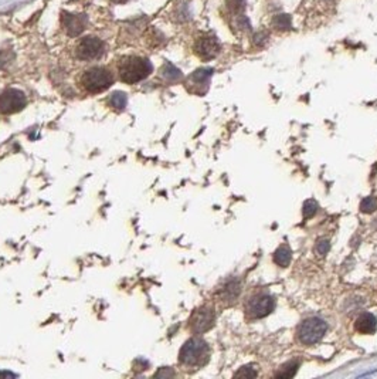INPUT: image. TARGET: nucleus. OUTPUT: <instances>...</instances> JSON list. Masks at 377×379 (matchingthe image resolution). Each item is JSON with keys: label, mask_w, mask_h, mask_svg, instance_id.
I'll list each match as a JSON object with an SVG mask.
<instances>
[{"label": "nucleus", "mask_w": 377, "mask_h": 379, "mask_svg": "<svg viewBox=\"0 0 377 379\" xmlns=\"http://www.w3.org/2000/svg\"><path fill=\"white\" fill-rule=\"evenodd\" d=\"M292 259V252L290 249V246L287 244H282L279 246L274 253V261L279 266V267H287L290 266Z\"/></svg>", "instance_id": "nucleus-14"}, {"label": "nucleus", "mask_w": 377, "mask_h": 379, "mask_svg": "<svg viewBox=\"0 0 377 379\" xmlns=\"http://www.w3.org/2000/svg\"><path fill=\"white\" fill-rule=\"evenodd\" d=\"M27 104L26 95L15 88L6 90L0 95V112L1 114H15L21 111Z\"/></svg>", "instance_id": "nucleus-7"}, {"label": "nucleus", "mask_w": 377, "mask_h": 379, "mask_svg": "<svg viewBox=\"0 0 377 379\" xmlns=\"http://www.w3.org/2000/svg\"><path fill=\"white\" fill-rule=\"evenodd\" d=\"M227 7L231 13H241L244 10V0H227Z\"/></svg>", "instance_id": "nucleus-22"}, {"label": "nucleus", "mask_w": 377, "mask_h": 379, "mask_svg": "<svg viewBox=\"0 0 377 379\" xmlns=\"http://www.w3.org/2000/svg\"><path fill=\"white\" fill-rule=\"evenodd\" d=\"M241 286L237 280H231L228 283H225L223 289L219 291V295L222 298V301L227 303V304H234L240 295Z\"/></svg>", "instance_id": "nucleus-13"}, {"label": "nucleus", "mask_w": 377, "mask_h": 379, "mask_svg": "<svg viewBox=\"0 0 377 379\" xmlns=\"http://www.w3.org/2000/svg\"><path fill=\"white\" fill-rule=\"evenodd\" d=\"M210 358V348L202 338H190L179 352V362L186 366H203Z\"/></svg>", "instance_id": "nucleus-2"}, {"label": "nucleus", "mask_w": 377, "mask_h": 379, "mask_svg": "<svg viewBox=\"0 0 377 379\" xmlns=\"http://www.w3.org/2000/svg\"><path fill=\"white\" fill-rule=\"evenodd\" d=\"M112 1H115V3H123V1H126V0H112Z\"/></svg>", "instance_id": "nucleus-25"}, {"label": "nucleus", "mask_w": 377, "mask_h": 379, "mask_svg": "<svg viewBox=\"0 0 377 379\" xmlns=\"http://www.w3.org/2000/svg\"><path fill=\"white\" fill-rule=\"evenodd\" d=\"M298 368H299V361H290L287 362L285 365H282L279 368V371L275 374L276 378H293L295 374L298 372Z\"/></svg>", "instance_id": "nucleus-15"}, {"label": "nucleus", "mask_w": 377, "mask_h": 379, "mask_svg": "<svg viewBox=\"0 0 377 379\" xmlns=\"http://www.w3.org/2000/svg\"><path fill=\"white\" fill-rule=\"evenodd\" d=\"M355 329L359 334H367L372 335L377 329V318L370 312H363L355 321Z\"/></svg>", "instance_id": "nucleus-12"}, {"label": "nucleus", "mask_w": 377, "mask_h": 379, "mask_svg": "<svg viewBox=\"0 0 377 379\" xmlns=\"http://www.w3.org/2000/svg\"><path fill=\"white\" fill-rule=\"evenodd\" d=\"M111 105L115 108V109H123L125 105H126V95L123 92H114L112 97H111Z\"/></svg>", "instance_id": "nucleus-19"}, {"label": "nucleus", "mask_w": 377, "mask_h": 379, "mask_svg": "<svg viewBox=\"0 0 377 379\" xmlns=\"http://www.w3.org/2000/svg\"><path fill=\"white\" fill-rule=\"evenodd\" d=\"M275 308V300L273 295L267 293H257L251 295L245 304L244 311L250 320H261L270 315Z\"/></svg>", "instance_id": "nucleus-4"}, {"label": "nucleus", "mask_w": 377, "mask_h": 379, "mask_svg": "<svg viewBox=\"0 0 377 379\" xmlns=\"http://www.w3.org/2000/svg\"><path fill=\"white\" fill-rule=\"evenodd\" d=\"M152 72V64L142 57H125L120 63V77L126 84H135L145 80Z\"/></svg>", "instance_id": "nucleus-1"}, {"label": "nucleus", "mask_w": 377, "mask_h": 379, "mask_svg": "<svg viewBox=\"0 0 377 379\" xmlns=\"http://www.w3.org/2000/svg\"><path fill=\"white\" fill-rule=\"evenodd\" d=\"M194 53L202 60H213L220 53V43L214 36H203L196 41Z\"/></svg>", "instance_id": "nucleus-9"}, {"label": "nucleus", "mask_w": 377, "mask_h": 379, "mask_svg": "<svg viewBox=\"0 0 377 379\" xmlns=\"http://www.w3.org/2000/svg\"><path fill=\"white\" fill-rule=\"evenodd\" d=\"M61 23L63 27L66 30V33L69 36H78L83 33L84 27H86V16L83 15H71V13H61Z\"/></svg>", "instance_id": "nucleus-10"}, {"label": "nucleus", "mask_w": 377, "mask_h": 379, "mask_svg": "<svg viewBox=\"0 0 377 379\" xmlns=\"http://www.w3.org/2000/svg\"><path fill=\"white\" fill-rule=\"evenodd\" d=\"M163 77L168 78V80H171V81H174V80H179V78L182 77V72L176 69V67L168 64V66L163 69Z\"/></svg>", "instance_id": "nucleus-21"}, {"label": "nucleus", "mask_w": 377, "mask_h": 379, "mask_svg": "<svg viewBox=\"0 0 377 379\" xmlns=\"http://www.w3.org/2000/svg\"><path fill=\"white\" fill-rule=\"evenodd\" d=\"M318 212V203L313 199H309L304 203L302 207V213H304V219H310L315 216V213Z\"/></svg>", "instance_id": "nucleus-18"}, {"label": "nucleus", "mask_w": 377, "mask_h": 379, "mask_svg": "<svg viewBox=\"0 0 377 379\" xmlns=\"http://www.w3.org/2000/svg\"><path fill=\"white\" fill-rule=\"evenodd\" d=\"M6 64V57H4V54L0 52V69L3 67Z\"/></svg>", "instance_id": "nucleus-24"}, {"label": "nucleus", "mask_w": 377, "mask_h": 379, "mask_svg": "<svg viewBox=\"0 0 377 379\" xmlns=\"http://www.w3.org/2000/svg\"><path fill=\"white\" fill-rule=\"evenodd\" d=\"M327 324L319 317H309L296 328V338L302 345H315L322 341Z\"/></svg>", "instance_id": "nucleus-3"}, {"label": "nucleus", "mask_w": 377, "mask_h": 379, "mask_svg": "<svg viewBox=\"0 0 377 379\" xmlns=\"http://www.w3.org/2000/svg\"><path fill=\"white\" fill-rule=\"evenodd\" d=\"M103 53V41L97 37H86L77 47V57L80 60H95Z\"/></svg>", "instance_id": "nucleus-8"}, {"label": "nucleus", "mask_w": 377, "mask_h": 379, "mask_svg": "<svg viewBox=\"0 0 377 379\" xmlns=\"http://www.w3.org/2000/svg\"><path fill=\"white\" fill-rule=\"evenodd\" d=\"M213 71L210 69H200L194 71L188 80V84H191V90L194 92H205L208 87V80L211 77Z\"/></svg>", "instance_id": "nucleus-11"}, {"label": "nucleus", "mask_w": 377, "mask_h": 379, "mask_svg": "<svg viewBox=\"0 0 377 379\" xmlns=\"http://www.w3.org/2000/svg\"><path fill=\"white\" fill-rule=\"evenodd\" d=\"M114 83V75L109 70L103 67H94L84 72L81 84L89 92H101L108 90Z\"/></svg>", "instance_id": "nucleus-5"}, {"label": "nucleus", "mask_w": 377, "mask_h": 379, "mask_svg": "<svg viewBox=\"0 0 377 379\" xmlns=\"http://www.w3.org/2000/svg\"><path fill=\"white\" fill-rule=\"evenodd\" d=\"M360 210L363 213H373L375 210H377V198L375 196L364 198L360 203Z\"/></svg>", "instance_id": "nucleus-17"}, {"label": "nucleus", "mask_w": 377, "mask_h": 379, "mask_svg": "<svg viewBox=\"0 0 377 379\" xmlns=\"http://www.w3.org/2000/svg\"><path fill=\"white\" fill-rule=\"evenodd\" d=\"M216 321V312L211 307L205 306L200 307L193 312L190 318V329L194 334H205L208 329H211Z\"/></svg>", "instance_id": "nucleus-6"}, {"label": "nucleus", "mask_w": 377, "mask_h": 379, "mask_svg": "<svg viewBox=\"0 0 377 379\" xmlns=\"http://www.w3.org/2000/svg\"><path fill=\"white\" fill-rule=\"evenodd\" d=\"M257 371L254 369V366H251V365H248V366H242L240 368L236 374H234V377L236 378H256L257 377Z\"/></svg>", "instance_id": "nucleus-20"}, {"label": "nucleus", "mask_w": 377, "mask_h": 379, "mask_svg": "<svg viewBox=\"0 0 377 379\" xmlns=\"http://www.w3.org/2000/svg\"><path fill=\"white\" fill-rule=\"evenodd\" d=\"M273 26L274 29H276L278 32H285V30H290L291 29V18L288 15H278L275 16L274 20H273Z\"/></svg>", "instance_id": "nucleus-16"}, {"label": "nucleus", "mask_w": 377, "mask_h": 379, "mask_svg": "<svg viewBox=\"0 0 377 379\" xmlns=\"http://www.w3.org/2000/svg\"><path fill=\"white\" fill-rule=\"evenodd\" d=\"M329 250H330V243H329V240H319L316 243V246H315V252H316V254H319V256H326V254L329 253Z\"/></svg>", "instance_id": "nucleus-23"}]
</instances>
